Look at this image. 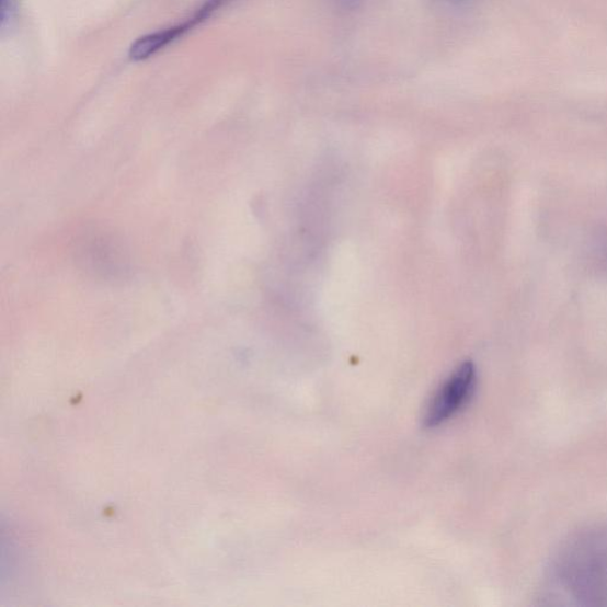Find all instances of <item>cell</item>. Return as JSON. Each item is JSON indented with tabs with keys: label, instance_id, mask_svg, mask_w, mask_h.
<instances>
[{
	"label": "cell",
	"instance_id": "1",
	"mask_svg": "<svg viewBox=\"0 0 607 607\" xmlns=\"http://www.w3.org/2000/svg\"><path fill=\"white\" fill-rule=\"evenodd\" d=\"M476 386V368L471 363L459 366L431 400L424 425L436 427L449 421L471 398Z\"/></svg>",
	"mask_w": 607,
	"mask_h": 607
},
{
	"label": "cell",
	"instance_id": "2",
	"mask_svg": "<svg viewBox=\"0 0 607 607\" xmlns=\"http://www.w3.org/2000/svg\"><path fill=\"white\" fill-rule=\"evenodd\" d=\"M231 2H234V0H205V2L193 12L192 16L185 19L182 23L138 38L131 48H129V57H131L134 61L150 59V57L172 45L173 42H176L187 33L194 31L197 25L207 22L216 12Z\"/></svg>",
	"mask_w": 607,
	"mask_h": 607
},
{
	"label": "cell",
	"instance_id": "3",
	"mask_svg": "<svg viewBox=\"0 0 607 607\" xmlns=\"http://www.w3.org/2000/svg\"><path fill=\"white\" fill-rule=\"evenodd\" d=\"M20 13L19 0H2V32L11 31L18 23Z\"/></svg>",
	"mask_w": 607,
	"mask_h": 607
},
{
	"label": "cell",
	"instance_id": "4",
	"mask_svg": "<svg viewBox=\"0 0 607 607\" xmlns=\"http://www.w3.org/2000/svg\"><path fill=\"white\" fill-rule=\"evenodd\" d=\"M442 2L459 4V3L468 2V0H442Z\"/></svg>",
	"mask_w": 607,
	"mask_h": 607
}]
</instances>
